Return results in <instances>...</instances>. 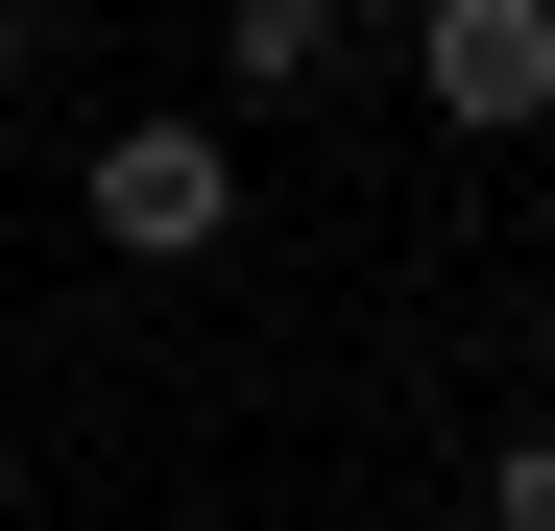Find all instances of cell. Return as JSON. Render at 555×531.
Listing matches in <instances>:
<instances>
[{
  "instance_id": "cell-4",
  "label": "cell",
  "mask_w": 555,
  "mask_h": 531,
  "mask_svg": "<svg viewBox=\"0 0 555 531\" xmlns=\"http://www.w3.org/2000/svg\"><path fill=\"white\" fill-rule=\"evenodd\" d=\"M483 531H555V411H507V435H483Z\"/></svg>"
},
{
  "instance_id": "cell-3",
  "label": "cell",
  "mask_w": 555,
  "mask_h": 531,
  "mask_svg": "<svg viewBox=\"0 0 555 531\" xmlns=\"http://www.w3.org/2000/svg\"><path fill=\"white\" fill-rule=\"evenodd\" d=\"M362 73V0H218V98L194 121H314Z\"/></svg>"
},
{
  "instance_id": "cell-1",
  "label": "cell",
  "mask_w": 555,
  "mask_h": 531,
  "mask_svg": "<svg viewBox=\"0 0 555 531\" xmlns=\"http://www.w3.org/2000/svg\"><path fill=\"white\" fill-rule=\"evenodd\" d=\"M73 218H98V266H242V121H194V98L98 121Z\"/></svg>"
},
{
  "instance_id": "cell-2",
  "label": "cell",
  "mask_w": 555,
  "mask_h": 531,
  "mask_svg": "<svg viewBox=\"0 0 555 531\" xmlns=\"http://www.w3.org/2000/svg\"><path fill=\"white\" fill-rule=\"evenodd\" d=\"M411 98L459 145H555V0H411Z\"/></svg>"
}]
</instances>
